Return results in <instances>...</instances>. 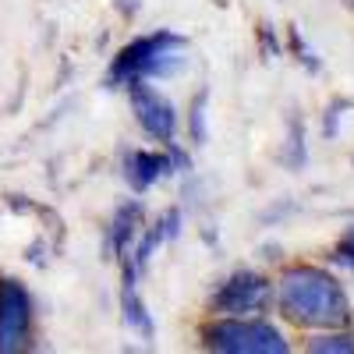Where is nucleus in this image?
I'll return each instance as SVG.
<instances>
[{"label": "nucleus", "mask_w": 354, "mask_h": 354, "mask_svg": "<svg viewBox=\"0 0 354 354\" xmlns=\"http://www.w3.org/2000/svg\"><path fill=\"white\" fill-rule=\"evenodd\" d=\"M39 351V301L32 287L0 273V354Z\"/></svg>", "instance_id": "obj_5"}, {"label": "nucleus", "mask_w": 354, "mask_h": 354, "mask_svg": "<svg viewBox=\"0 0 354 354\" xmlns=\"http://www.w3.org/2000/svg\"><path fill=\"white\" fill-rule=\"evenodd\" d=\"M347 110H354V100H347V96H333L326 106H322V113H319V135L326 138V142L340 138V128H344Z\"/></svg>", "instance_id": "obj_15"}, {"label": "nucleus", "mask_w": 354, "mask_h": 354, "mask_svg": "<svg viewBox=\"0 0 354 354\" xmlns=\"http://www.w3.org/2000/svg\"><path fill=\"white\" fill-rule=\"evenodd\" d=\"M273 270L259 262L230 266L202 298V315H273Z\"/></svg>", "instance_id": "obj_4"}, {"label": "nucleus", "mask_w": 354, "mask_h": 354, "mask_svg": "<svg viewBox=\"0 0 354 354\" xmlns=\"http://www.w3.org/2000/svg\"><path fill=\"white\" fill-rule=\"evenodd\" d=\"M298 213H301L298 198L283 195V198H273V202L259 213V223H262V227H280V223H287L290 216H298Z\"/></svg>", "instance_id": "obj_17"}, {"label": "nucleus", "mask_w": 354, "mask_h": 354, "mask_svg": "<svg viewBox=\"0 0 354 354\" xmlns=\"http://www.w3.org/2000/svg\"><path fill=\"white\" fill-rule=\"evenodd\" d=\"M117 177L124 181L128 195H149L163 181H174V163L163 145H124L117 153Z\"/></svg>", "instance_id": "obj_7"}, {"label": "nucleus", "mask_w": 354, "mask_h": 354, "mask_svg": "<svg viewBox=\"0 0 354 354\" xmlns=\"http://www.w3.org/2000/svg\"><path fill=\"white\" fill-rule=\"evenodd\" d=\"M131 121L153 145H167L181 138V106H177L156 82H131L124 88Z\"/></svg>", "instance_id": "obj_6"}, {"label": "nucleus", "mask_w": 354, "mask_h": 354, "mask_svg": "<svg viewBox=\"0 0 354 354\" xmlns=\"http://www.w3.org/2000/svg\"><path fill=\"white\" fill-rule=\"evenodd\" d=\"M255 259H259V266H266V270H277V266H283L290 255H287V245L283 241H262L255 248Z\"/></svg>", "instance_id": "obj_18"}, {"label": "nucleus", "mask_w": 354, "mask_h": 354, "mask_svg": "<svg viewBox=\"0 0 354 354\" xmlns=\"http://www.w3.org/2000/svg\"><path fill=\"white\" fill-rule=\"evenodd\" d=\"M195 344L209 354H290L294 337L277 315H202Z\"/></svg>", "instance_id": "obj_3"}, {"label": "nucleus", "mask_w": 354, "mask_h": 354, "mask_svg": "<svg viewBox=\"0 0 354 354\" xmlns=\"http://www.w3.org/2000/svg\"><path fill=\"white\" fill-rule=\"evenodd\" d=\"M53 252H57V248L50 245V238H36L32 248H25V262H32V266H39V270H46Z\"/></svg>", "instance_id": "obj_19"}, {"label": "nucleus", "mask_w": 354, "mask_h": 354, "mask_svg": "<svg viewBox=\"0 0 354 354\" xmlns=\"http://www.w3.org/2000/svg\"><path fill=\"white\" fill-rule=\"evenodd\" d=\"M192 39L177 28H149L117 46L103 71L106 93H124L131 82H174L192 68Z\"/></svg>", "instance_id": "obj_2"}, {"label": "nucleus", "mask_w": 354, "mask_h": 354, "mask_svg": "<svg viewBox=\"0 0 354 354\" xmlns=\"http://www.w3.org/2000/svg\"><path fill=\"white\" fill-rule=\"evenodd\" d=\"M255 50L262 61H277V57H283V36L280 28L273 21H259L255 25Z\"/></svg>", "instance_id": "obj_16"}, {"label": "nucleus", "mask_w": 354, "mask_h": 354, "mask_svg": "<svg viewBox=\"0 0 354 354\" xmlns=\"http://www.w3.org/2000/svg\"><path fill=\"white\" fill-rule=\"evenodd\" d=\"M347 8H351V11H354V0H347Z\"/></svg>", "instance_id": "obj_21"}, {"label": "nucleus", "mask_w": 354, "mask_h": 354, "mask_svg": "<svg viewBox=\"0 0 354 354\" xmlns=\"http://www.w3.org/2000/svg\"><path fill=\"white\" fill-rule=\"evenodd\" d=\"M113 11H117V18H121V21H138V15L145 11V4H142V0H113Z\"/></svg>", "instance_id": "obj_20"}, {"label": "nucleus", "mask_w": 354, "mask_h": 354, "mask_svg": "<svg viewBox=\"0 0 354 354\" xmlns=\"http://www.w3.org/2000/svg\"><path fill=\"white\" fill-rule=\"evenodd\" d=\"M145 220H149V209H145L142 195H128V198L117 202L110 209V216L103 220V230H100V259L103 262L124 259L131 252V245H135Z\"/></svg>", "instance_id": "obj_8"}, {"label": "nucleus", "mask_w": 354, "mask_h": 354, "mask_svg": "<svg viewBox=\"0 0 354 354\" xmlns=\"http://www.w3.org/2000/svg\"><path fill=\"white\" fill-rule=\"evenodd\" d=\"M308 121L298 113V110H287V117H283V145H280V163L287 167V170H305L308 167V160H312V145H308Z\"/></svg>", "instance_id": "obj_10"}, {"label": "nucleus", "mask_w": 354, "mask_h": 354, "mask_svg": "<svg viewBox=\"0 0 354 354\" xmlns=\"http://www.w3.org/2000/svg\"><path fill=\"white\" fill-rule=\"evenodd\" d=\"M326 262L333 270H340L344 277H354V223L340 227V234L333 238V245L326 252Z\"/></svg>", "instance_id": "obj_14"}, {"label": "nucleus", "mask_w": 354, "mask_h": 354, "mask_svg": "<svg viewBox=\"0 0 354 354\" xmlns=\"http://www.w3.org/2000/svg\"><path fill=\"white\" fill-rule=\"evenodd\" d=\"M273 315L301 337L312 330L354 326V298L340 270L326 259H287L273 270Z\"/></svg>", "instance_id": "obj_1"}, {"label": "nucleus", "mask_w": 354, "mask_h": 354, "mask_svg": "<svg viewBox=\"0 0 354 354\" xmlns=\"http://www.w3.org/2000/svg\"><path fill=\"white\" fill-rule=\"evenodd\" d=\"M181 135L188 138L192 149H202L209 145V85H198L185 113H181Z\"/></svg>", "instance_id": "obj_11"}, {"label": "nucleus", "mask_w": 354, "mask_h": 354, "mask_svg": "<svg viewBox=\"0 0 354 354\" xmlns=\"http://www.w3.org/2000/svg\"><path fill=\"white\" fill-rule=\"evenodd\" d=\"M298 351L305 354H354V326L312 330L298 337Z\"/></svg>", "instance_id": "obj_13"}, {"label": "nucleus", "mask_w": 354, "mask_h": 354, "mask_svg": "<svg viewBox=\"0 0 354 354\" xmlns=\"http://www.w3.org/2000/svg\"><path fill=\"white\" fill-rule=\"evenodd\" d=\"M280 36H283V57H290V61L298 64L305 75L319 78L322 71H326V64H322L319 50H315V46L305 39L301 25H283V28H280Z\"/></svg>", "instance_id": "obj_12"}, {"label": "nucleus", "mask_w": 354, "mask_h": 354, "mask_svg": "<svg viewBox=\"0 0 354 354\" xmlns=\"http://www.w3.org/2000/svg\"><path fill=\"white\" fill-rule=\"evenodd\" d=\"M117 312H121V322L128 326V333H135L142 344L156 340V319L142 294V283H117Z\"/></svg>", "instance_id": "obj_9"}]
</instances>
